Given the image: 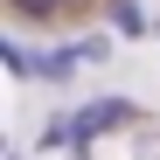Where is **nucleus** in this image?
<instances>
[{"label":"nucleus","instance_id":"1","mask_svg":"<svg viewBox=\"0 0 160 160\" xmlns=\"http://www.w3.org/2000/svg\"><path fill=\"white\" fill-rule=\"evenodd\" d=\"M132 118H139V104H132V98H91L84 112H77V125H84V139H98V132H125Z\"/></svg>","mask_w":160,"mask_h":160},{"label":"nucleus","instance_id":"2","mask_svg":"<svg viewBox=\"0 0 160 160\" xmlns=\"http://www.w3.org/2000/svg\"><path fill=\"white\" fill-rule=\"evenodd\" d=\"M77 139H84L77 118H49V125H42V146H49V153H56V146H77Z\"/></svg>","mask_w":160,"mask_h":160},{"label":"nucleus","instance_id":"3","mask_svg":"<svg viewBox=\"0 0 160 160\" xmlns=\"http://www.w3.org/2000/svg\"><path fill=\"white\" fill-rule=\"evenodd\" d=\"M112 21H118V35H139L146 21H139V0H112Z\"/></svg>","mask_w":160,"mask_h":160}]
</instances>
